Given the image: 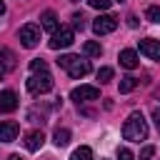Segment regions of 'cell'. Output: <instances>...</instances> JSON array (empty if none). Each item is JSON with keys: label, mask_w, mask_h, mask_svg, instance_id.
<instances>
[{"label": "cell", "mask_w": 160, "mask_h": 160, "mask_svg": "<svg viewBox=\"0 0 160 160\" xmlns=\"http://www.w3.org/2000/svg\"><path fill=\"white\" fill-rule=\"evenodd\" d=\"M20 42H22L25 48H35V45L40 42V25H32V22L22 25V28H20Z\"/></svg>", "instance_id": "obj_5"}, {"label": "cell", "mask_w": 160, "mask_h": 160, "mask_svg": "<svg viewBox=\"0 0 160 160\" xmlns=\"http://www.w3.org/2000/svg\"><path fill=\"white\" fill-rule=\"evenodd\" d=\"M48 65H45V60L42 58H35V60H30V70L32 72H40V70H45Z\"/></svg>", "instance_id": "obj_21"}, {"label": "cell", "mask_w": 160, "mask_h": 160, "mask_svg": "<svg viewBox=\"0 0 160 160\" xmlns=\"http://www.w3.org/2000/svg\"><path fill=\"white\" fill-rule=\"evenodd\" d=\"M140 52L150 60H160V40H152V38L140 40Z\"/></svg>", "instance_id": "obj_9"}, {"label": "cell", "mask_w": 160, "mask_h": 160, "mask_svg": "<svg viewBox=\"0 0 160 160\" xmlns=\"http://www.w3.org/2000/svg\"><path fill=\"white\" fill-rule=\"evenodd\" d=\"M70 98L75 102H90V100H98L100 98V90L95 85H80V88H72Z\"/></svg>", "instance_id": "obj_6"}, {"label": "cell", "mask_w": 160, "mask_h": 160, "mask_svg": "<svg viewBox=\"0 0 160 160\" xmlns=\"http://www.w3.org/2000/svg\"><path fill=\"white\" fill-rule=\"evenodd\" d=\"M8 160H22L20 155H8Z\"/></svg>", "instance_id": "obj_26"}, {"label": "cell", "mask_w": 160, "mask_h": 160, "mask_svg": "<svg viewBox=\"0 0 160 160\" xmlns=\"http://www.w3.org/2000/svg\"><path fill=\"white\" fill-rule=\"evenodd\" d=\"M118 28V18L115 15H98L95 20H92V30L98 32V35H108V32H112Z\"/></svg>", "instance_id": "obj_7"}, {"label": "cell", "mask_w": 160, "mask_h": 160, "mask_svg": "<svg viewBox=\"0 0 160 160\" xmlns=\"http://www.w3.org/2000/svg\"><path fill=\"white\" fill-rule=\"evenodd\" d=\"M2 12H5V2L0 0V15H2Z\"/></svg>", "instance_id": "obj_27"}, {"label": "cell", "mask_w": 160, "mask_h": 160, "mask_svg": "<svg viewBox=\"0 0 160 160\" xmlns=\"http://www.w3.org/2000/svg\"><path fill=\"white\" fill-rule=\"evenodd\" d=\"M118 160H135V155L128 148H118Z\"/></svg>", "instance_id": "obj_22"}, {"label": "cell", "mask_w": 160, "mask_h": 160, "mask_svg": "<svg viewBox=\"0 0 160 160\" xmlns=\"http://www.w3.org/2000/svg\"><path fill=\"white\" fill-rule=\"evenodd\" d=\"M52 142H55L58 148H65V145L70 142V130H68V128H58L55 135H52Z\"/></svg>", "instance_id": "obj_14"}, {"label": "cell", "mask_w": 160, "mask_h": 160, "mask_svg": "<svg viewBox=\"0 0 160 160\" xmlns=\"http://www.w3.org/2000/svg\"><path fill=\"white\" fill-rule=\"evenodd\" d=\"M120 2H122V0H120Z\"/></svg>", "instance_id": "obj_30"}, {"label": "cell", "mask_w": 160, "mask_h": 160, "mask_svg": "<svg viewBox=\"0 0 160 160\" xmlns=\"http://www.w3.org/2000/svg\"><path fill=\"white\" fill-rule=\"evenodd\" d=\"M18 108V95L12 90H2L0 92V112H12Z\"/></svg>", "instance_id": "obj_11"}, {"label": "cell", "mask_w": 160, "mask_h": 160, "mask_svg": "<svg viewBox=\"0 0 160 160\" xmlns=\"http://www.w3.org/2000/svg\"><path fill=\"white\" fill-rule=\"evenodd\" d=\"M75 42V30L72 28H58L50 38V48L52 50H62V48H70Z\"/></svg>", "instance_id": "obj_4"}, {"label": "cell", "mask_w": 160, "mask_h": 160, "mask_svg": "<svg viewBox=\"0 0 160 160\" xmlns=\"http://www.w3.org/2000/svg\"><path fill=\"white\" fill-rule=\"evenodd\" d=\"M40 28L42 30H48V32H55L60 25H58V15L52 12V10H45L42 15H40Z\"/></svg>", "instance_id": "obj_12"}, {"label": "cell", "mask_w": 160, "mask_h": 160, "mask_svg": "<svg viewBox=\"0 0 160 160\" xmlns=\"http://www.w3.org/2000/svg\"><path fill=\"white\" fill-rule=\"evenodd\" d=\"M145 18H148L150 22H158V25H160V8H158V5H150V8L145 10Z\"/></svg>", "instance_id": "obj_18"}, {"label": "cell", "mask_w": 160, "mask_h": 160, "mask_svg": "<svg viewBox=\"0 0 160 160\" xmlns=\"http://www.w3.org/2000/svg\"><path fill=\"white\" fill-rule=\"evenodd\" d=\"M0 78H2V70H0Z\"/></svg>", "instance_id": "obj_28"}, {"label": "cell", "mask_w": 160, "mask_h": 160, "mask_svg": "<svg viewBox=\"0 0 160 160\" xmlns=\"http://www.w3.org/2000/svg\"><path fill=\"white\" fill-rule=\"evenodd\" d=\"M72 2H78V0H72Z\"/></svg>", "instance_id": "obj_29"}, {"label": "cell", "mask_w": 160, "mask_h": 160, "mask_svg": "<svg viewBox=\"0 0 160 160\" xmlns=\"http://www.w3.org/2000/svg\"><path fill=\"white\" fill-rule=\"evenodd\" d=\"M122 138L130 140V142H140V140L148 138V122H145V118H142L140 110H135V112L128 115V120L122 125Z\"/></svg>", "instance_id": "obj_1"}, {"label": "cell", "mask_w": 160, "mask_h": 160, "mask_svg": "<svg viewBox=\"0 0 160 160\" xmlns=\"http://www.w3.org/2000/svg\"><path fill=\"white\" fill-rule=\"evenodd\" d=\"M42 142H45L42 130H30V132L25 135V148H28L30 152H38V150L42 148Z\"/></svg>", "instance_id": "obj_10"}, {"label": "cell", "mask_w": 160, "mask_h": 160, "mask_svg": "<svg viewBox=\"0 0 160 160\" xmlns=\"http://www.w3.org/2000/svg\"><path fill=\"white\" fill-rule=\"evenodd\" d=\"M138 88V78H132V75H125V78H120V85H118V90L125 95V92H130V90H135Z\"/></svg>", "instance_id": "obj_16"}, {"label": "cell", "mask_w": 160, "mask_h": 160, "mask_svg": "<svg viewBox=\"0 0 160 160\" xmlns=\"http://www.w3.org/2000/svg\"><path fill=\"white\" fill-rule=\"evenodd\" d=\"M98 80L100 82H110L112 80V68H100L98 70Z\"/></svg>", "instance_id": "obj_19"}, {"label": "cell", "mask_w": 160, "mask_h": 160, "mask_svg": "<svg viewBox=\"0 0 160 160\" xmlns=\"http://www.w3.org/2000/svg\"><path fill=\"white\" fill-rule=\"evenodd\" d=\"M20 132V125L12 120H0V142H12Z\"/></svg>", "instance_id": "obj_8"}, {"label": "cell", "mask_w": 160, "mask_h": 160, "mask_svg": "<svg viewBox=\"0 0 160 160\" xmlns=\"http://www.w3.org/2000/svg\"><path fill=\"white\" fill-rule=\"evenodd\" d=\"M82 52H85L88 58H100V55H102V48H100V42H95V40H88V42L82 45Z\"/></svg>", "instance_id": "obj_15"}, {"label": "cell", "mask_w": 160, "mask_h": 160, "mask_svg": "<svg viewBox=\"0 0 160 160\" xmlns=\"http://www.w3.org/2000/svg\"><path fill=\"white\" fill-rule=\"evenodd\" d=\"M118 60H120V65L122 68H128V70H132V68H138V52L135 50H120V55H118Z\"/></svg>", "instance_id": "obj_13"}, {"label": "cell", "mask_w": 160, "mask_h": 160, "mask_svg": "<svg viewBox=\"0 0 160 160\" xmlns=\"http://www.w3.org/2000/svg\"><path fill=\"white\" fill-rule=\"evenodd\" d=\"M70 160H92V150H90L88 145H82V148H78V150H72V155H70Z\"/></svg>", "instance_id": "obj_17"}, {"label": "cell", "mask_w": 160, "mask_h": 160, "mask_svg": "<svg viewBox=\"0 0 160 160\" xmlns=\"http://www.w3.org/2000/svg\"><path fill=\"white\" fill-rule=\"evenodd\" d=\"M152 155H155V148H152V145H148V148H142L140 160H152Z\"/></svg>", "instance_id": "obj_23"}, {"label": "cell", "mask_w": 160, "mask_h": 160, "mask_svg": "<svg viewBox=\"0 0 160 160\" xmlns=\"http://www.w3.org/2000/svg\"><path fill=\"white\" fill-rule=\"evenodd\" d=\"M25 85H28V90H30L32 95H45V92L52 90V75H50L48 70H40V75L32 72Z\"/></svg>", "instance_id": "obj_3"}, {"label": "cell", "mask_w": 160, "mask_h": 160, "mask_svg": "<svg viewBox=\"0 0 160 160\" xmlns=\"http://www.w3.org/2000/svg\"><path fill=\"white\" fill-rule=\"evenodd\" d=\"M152 120H155V128H158V132H160V108L152 110Z\"/></svg>", "instance_id": "obj_25"}, {"label": "cell", "mask_w": 160, "mask_h": 160, "mask_svg": "<svg viewBox=\"0 0 160 160\" xmlns=\"http://www.w3.org/2000/svg\"><path fill=\"white\" fill-rule=\"evenodd\" d=\"M72 25H75V28H82V25H85V15H82V12H75V15H72Z\"/></svg>", "instance_id": "obj_24"}, {"label": "cell", "mask_w": 160, "mask_h": 160, "mask_svg": "<svg viewBox=\"0 0 160 160\" xmlns=\"http://www.w3.org/2000/svg\"><path fill=\"white\" fill-rule=\"evenodd\" d=\"M90 2V8H95V10H108L110 5H112V0H88Z\"/></svg>", "instance_id": "obj_20"}, {"label": "cell", "mask_w": 160, "mask_h": 160, "mask_svg": "<svg viewBox=\"0 0 160 160\" xmlns=\"http://www.w3.org/2000/svg\"><path fill=\"white\" fill-rule=\"evenodd\" d=\"M58 65L60 68H65L68 72H70V78H85L88 72H90V62L88 60H82V58H78V55H60L58 58Z\"/></svg>", "instance_id": "obj_2"}]
</instances>
